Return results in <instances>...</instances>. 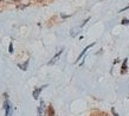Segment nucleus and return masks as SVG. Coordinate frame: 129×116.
<instances>
[{
  "mask_svg": "<svg viewBox=\"0 0 129 116\" xmlns=\"http://www.w3.org/2000/svg\"><path fill=\"white\" fill-rule=\"evenodd\" d=\"M5 101H4V109H5V116H11L12 114V105L8 101V95L5 94Z\"/></svg>",
  "mask_w": 129,
  "mask_h": 116,
  "instance_id": "nucleus-1",
  "label": "nucleus"
},
{
  "mask_svg": "<svg viewBox=\"0 0 129 116\" xmlns=\"http://www.w3.org/2000/svg\"><path fill=\"white\" fill-rule=\"evenodd\" d=\"M46 86H47V85L45 84V85H43V86H39V88H35L33 93H32V96H33V98H35V100H38V98H39L40 93H42V90H43L44 88H46Z\"/></svg>",
  "mask_w": 129,
  "mask_h": 116,
  "instance_id": "nucleus-2",
  "label": "nucleus"
},
{
  "mask_svg": "<svg viewBox=\"0 0 129 116\" xmlns=\"http://www.w3.org/2000/svg\"><path fill=\"white\" fill-rule=\"evenodd\" d=\"M44 111H45V103H44V101H40V104H39V107H38L37 116H44Z\"/></svg>",
  "mask_w": 129,
  "mask_h": 116,
  "instance_id": "nucleus-3",
  "label": "nucleus"
},
{
  "mask_svg": "<svg viewBox=\"0 0 129 116\" xmlns=\"http://www.w3.org/2000/svg\"><path fill=\"white\" fill-rule=\"evenodd\" d=\"M63 53V49L60 51H58V52H57V53L55 54V56H53V58H52V59H51L50 62H49V65H52V64H55L56 62H57V59H58L59 57H60V54Z\"/></svg>",
  "mask_w": 129,
  "mask_h": 116,
  "instance_id": "nucleus-4",
  "label": "nucleus"
},
{
  "mask_svg": "<svg viewBox=\"0 0 129 116\" xmlns=\"http://www.w3.org/2000/svg\"><path fill=\"white\" fill-rule=\"evenodd\" d=\"M94 45H95V43H92V44H90V45H88V46H86L85 49H84V50H83L82 52H81V54H79V56H78V58H77V62H78L79 59H81V58H82L83 56H84V54H85V52H86V51L89 50L90 47H92V46H94Z\"/></svg>",
  "mask_w": 129,
  "mask_h": 116,
  "instance_id": "nucleus-5",
  "label": "nucleus"
},
{
  "mask_svg": "<svg viewBox=\"0 0 129 116\" xmlns=\"http://www.w3.org/2000/svg\"><path fill=\"white\" fill-rule=\"evenodd\" d=\"M28 63H30V61H25L23 64H18V68H20L23 71H26V70H27V66H28Z\"/></svg>",
  "mask_w": 129,
  "mask_h": 116,
  "instance_id": "nucleus-6",
  "label": "nucleus"
},
{
  "mask_svg": "<svg viewBox=\"0 0 129 116\" xmlns=\"http://www.w3.org/2000/svg\"><path fill=\"white\" fill-rule=\"evenodd\" d=\"M127 62H128V59L125 58L124 61H123V64H122V68H121V74H125V72H127Z\"/></svg>",
  "mask_w": 129,
  "mask_h": 116,
  "instance_id": "nucleus-7",
  "label": "nucleus"
},
{
  "mask_svg": "<svg viewBox=\"0 0 129 116\" xmlns=\"http://www.w3.org/2000/svg\"><path fill=\"white\" fill-rule=\"evenodd\" d=\"M81 28H82V27L78 26V27H76V28H74V30H71L70 36H71V37H75V36H76V35H77V33L79 32V30H81Z\"/></svg>",
  "mask_w": 129,
  "mask_h": 116,
  "instance_id": "nucleus-8",
  "label": "nucleus"
},
{
  "mask_svg": "<svg viewBox=\"0 0 129 116\" xmlns=\"http://www.w3.org/2000/svg\"><path fill=\"white\" fill-rule=\"evenodd\" d=\"M47 114H49V116H53V115H55V110H53V107H52V105H50V107H49V109H47Z\"/></svg>",
  "mask_w": 129,
  "mask_h": 116,
  "instance_id": "nucleus-9",
  "label": "nucleus"
},
{
  "mask_svg": "<svg viewBox=\"0 0 129 116\" xmlns=\"http://www.w3.org/2000/svg\"><path fill=\"white\" fill-rule=\"evenodd\" d=\"M8 52H10V53H12V52H13V43H10V45H8Z\"/></svg>",
  "mask_w": 129,
  "mask_h": 116,
  "instance_id": "nucleus-10",
  "label": "nucleus"
},
{
  "mask_svg": "<svg viewBox=\"0 0 129 116\" xmlns=\"http://www.w3.org/2000/svg\"><path fill=\"white\" fill-rule=\"evenodd\" d=\"M121 24H122V25H129V19H127V18H124V19H122Z\"/></svg>",
  "mask_w": 129,
  "mask_h": 116,
  "instance_id": "nucleus-11",
  "label": "nucleus"
},
{
  "mask_svg": "<svg viewBox=\"0 0 129 116\" xmlns=\"http://www.w3.org/2000/svg\"><path fill=\"white\" fill-rule=\"evenodd\" d=\"M111 112H113V115L114 116H120L117 114V112H116V110H115V108H111Z\"/></svg>",
  "mask_w": 129,
  "mask_h": 116,
  "instance_id": "nucleus-12",
  "label": "nucleus"
},
{
  "mask_svg": "<svg viewBox=\"0 0 129 116\" xmlns=\"http://www.w3.org/2000/svg\"><path fill=\"white\" fill-rule=\"evenodd\" d=\"M127 10H129V5H128V6H125V7H124V8H122V10H121V11H120V12H123V11H127Z\"/></svg>",
  "mask_w": 129,
  "mask_h": 116,
  "instance_id": "nucleus-13",
  "label": "nucleus"
}]
</instances>
